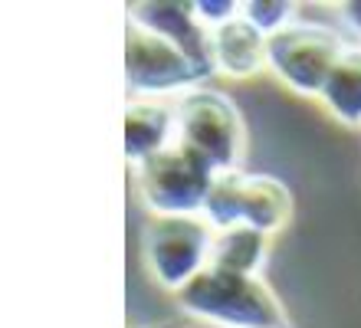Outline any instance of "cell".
Wrapping results in <instances>:
<instances>
[{"label":"cell","mask_w":361,"mask_h":328,"mask_svg":"<svg viewBox=\"0 0 361 328\" xmlns=\"http://www.w3.org/2000/svg\"><path fill=\"white\" fill-rule=\"evenodd\" d=\"M174 302L190 315L224 328H289L286 309L259 276H237L207 266L174 292Z\"/></svg>","instance_id":"6da1fadb"},{"label":"cell","mask_w":361,"mask_h":328,"mask_svg":"<svg viewBox=\"0 0 361 328\" xmlns=\"http://www.w3.org/2000/svg\"><path fill=\"white\" fill-rule=\"evenodd\" d=\"M178 141L197 151L214 171H237L247 151V128L233 99L207 85H194L174 99Z\"/></svg>","instance_id":"7a4b0ae2"},{"label":"cell","mask_w":361,"mask_h":328,"mask_svg":"<svg viewBox=\"0 0 361 328\" xmlns=\"http://www.w3.org/2000/svg\"><path fill=\"white\" fill-rule=\"evenodd\" d=\"M145 207L158 217L200 214L217 171L178 138L158 154L135 164Z\"/></svg>","instance_id":"3957f363"},{"label":"cell","mask_w":361,"mask_h":328,"mask_svg":"<svg viewBox=\"0 0 361 328\" xmlns=\"http://www.w3.org/2000/svg\"><path fill=\"white\" fill-rule=\"evenodd\" d=\"M345 49L348 43L332 27L293 20L289 27L267 37V66L293 92L319 99Z\"/></svg>","instance_id":"277c9868"},{"label":"cell","mask_w":361,"mask_h":328,"mask_svg":"<svg viewBox=\"0 0 361 328\" xmlns=\"http://www.w3.org/2000/svg\"><path fill=\"white\" fill-rule=\"evenodd\" d=\"M217 230L200 214L158 217L145 224V262L154 282L168 292L184 289L200 269H207Z\"/></svg>","instance_id":"5b68a950"},{"label":"cell","mask_w":361,"mask_h":328,"mask_svg":"<svg viewBox=\"0 0 361 328\" xmlns=\"http://www.w3.org/2000/svg\"><path fill=\"white\" fill-rule=\"evenodd\" d=\"M125 79L128 95H180L204 83L197 66L190 63L174 43L158 37L154 30L138 27L128 20L125 27Z\"/></svg>","instance_id":"8992f818"},{"label":"cell","mask_w":361,"mask_h":328,"mask_svg":"<svg viewBox=\"0 0 361 328\" xmlns=\"http://www.w3.org/2000/svg\"><path fill=\"white\" fill-rule=\"evenodd\" d=\"M125 17L135 20L138 27L154 30L158 37L184 53L190 63L197 66V73L207 79L214 75V49H210V27L200 20L197 4L184 0H138L125 10Z\"/></svg>","instance_id":"52a82bcc"},{"label":"cell","mask_w":361,"mask_h":328,"mask_svg":"<svg viewBox=\"0 0 361 328\" xmlns=\"http://www.w3.org/2000/svg\"><path fill=\"white\" fill-rule=\"evenodd\" d=\"M178 138V112L171 99L128 95L125 105V154L132 164L158 154Z\"/></svg>","instance_id":"ba28073f"},{"label":"cell","mask_w":361,"mask_h":328,"mask_svg":"<svg viewBox=\"0 0 361 328\" xmlns=\"http://www.w3.org/2000/svg\"><path fill=\"white\" fill-rule=\"evenodd\" d=\"M214 69L230 79H253L267 69V33L257 30L243 13L210 30Z\"/></svg>","instance_id":"9c48e42d"},{"label":"cell","mask_w":361,"mask_h":328,"mask_svg":"<svg viewBox=\"0 0 361 328\" xmlns=\"http://www.w3.org/2000/svg\"><path fill=\"white\" fill-rule=\"evenodd\" d=\"M289 220H293V194L283 181L269 174H247L240 194V224L276 236L289 226Z\"/></svg>","instance_id":"30bf717a"},{"label":"cell","mask_w":361,"mask_h":328,"mask_svg":"<svg viewBox=\"0 0 361 328\" xmlns=\"http://www.w3.org/2000/svg\"><path fill=\"white\" fill-rule=\"evenodd\" d=\"M269 240L273 236L259 233V230H253L247 224L217 230L207 266L224 272H237V276H259V266H263V260L269 253Z\"/></svg>","instance_id":"8fae6325"},{"label":"cell","mask_w":361,"mask_h":328,"mask_svg":"<svg viewBox=\"0 0 361 328\" xmlns=\"http://www.w3.org/2000/svg\"><path fill=\"white\" fill-rule=\"evenodd\" d=\"M319 99L335 122L361 128V43H348Z\"/></svg>","instance_id":"7c38bea8"},{"label":"cell","mask_w":361,"mask_h":328,"mask_svg":"<svg viewBox=\"0 0 361 328\" xmlns=\"http://www.w3.org/2000/svg\"><path fill=\"white\" fill-rule=\"evenodd\" d=\"M243 181H247V171H217L214 174V184L207 190V200H204V210L200 217L207 220L214 230H227V226L240 224V194H243Z\"/></svg>","instance_id":"4fadbf2b"},{"label":"cell","mask_w":361,"mask_h":328,"mask_svg":"<svg viewBox=\"0 0 361 328\" xmlns=\"http://www.w3.org/2000/svg\"><path fill=\"white\" fill-rule=\"evenodd\" d=\"M240 13L257 30H263L267 37H273L276 30H283L293 23L299 7L289 4V0H243V4H240Z\"/></svg>","instance_id":"5bb4252c"},{"label":"cell","mask_w":361,"mask_h":328,"mask_svg":"<svg viewBox=\"0 0 361 328\" xmlns=\"http://www.w3.org/2000/svg\"><path fill=\"white\" fill-rule=\"evenodd\" d=\"M197 13H200V20H204V23L214 30V27H220V23H227L230 17H237V13H240V4H237V0H220V4L197 0Z\"/></svg>","instance_id":"9a60e30c"},{"label":"cell","mask_w":361,"mask_h":328,"mask_svg":"<svg viewBox=\"0 0 361 328\" xmlns=\"http://www.w3.org/2000/svg\"><path fill=\"white\" fill-rule=\"evenodd\" d=\"M338 17L345 20V27L352 30L355 37H358V43H361V0H352V4H342V7H338Z\"/></svg>","instance_id":"2e32d148"},{"label":"cell","mask_w":361,"mask_h":328,"mask_svg":"<svg viewBox=\"0 0 361 328\" xmlns=\"http://www.w3.org/2000/svg\"><path fill=\"white\" fill-rule=\"evenodd\" d=\"M168 328H171V325H168Z\"/></svg>","instance_id":"e0dca14e"}]
</instances>
